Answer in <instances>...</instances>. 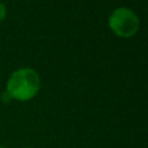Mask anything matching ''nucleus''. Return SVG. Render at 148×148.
Here are the masks:
<instances>
[{
	"mask_svg": "<svg viewBox=\"0 0 148 148\" xmlns=\"http://www.w3.org/2000/svg\"><path fill=\"white\" fill-rule=\"evenodd\" d=\"M40 88L39 74L31 68H20L14 70L7 81V92L10 99L27 101L38 94Z\"/></svg>",
	"mask_w": 148,
	"mask_h": 148,
	"instance_id": "1",
	"label": "nucleus"
},
{
	"mask_svg": "<svg viewBox=\"0 0 148 148\" xmlns=\"http://www.w3.org/2000/svg\"><path fill=\"white\" fill-rule=\"evenodd\" d=\"M110 30L120 38H131L139 30V18L134 10L126 7H120L112 12L108 18Z\"/></svg>",
	"mask_w": 148,
	"mask_h": 148,
	"instance_id": "2",
	"label": "nucleus"
},
{
	"mask_svg": "<svg viewBox=\"0 0 148 148\" xmlns=\"http://www.w3.org/2000/svg\"><path fill=\"white\" fill-rule=\"evenodd\" d=\"M5 17H7V8H5V5L3 4L1 1H0V22L4 21Z\"/></svg>",
	"mask_w": 148,
	"mask_h": 148,
	"instance_id": "3",
	"label": "nucleus"
},
{
	"mask_svg": "<svg viewBox=\"0 0 148 148\" xmlns=\"http://www.w3.org/2000/svg\"><path fill=\"white\" fill-rule=\"evenodd\" d=\"M1 99H4L5 100V103H9V100H10V96L7 94V92H4V95L1 96Z\"/></svg>",
	"mask_w": 148,
	"mask_h": 148,
	"instance_id": "4",
	"label": "nucleus"
},
{
	"mask_svg": "<svg viewBox=\"0 0 148 148\" xmlns=\"http://www.w3.org/2000/svg\"><path fill=\"white\" fill-rule=\"evenodd\" d=\"M0 148H7V147H3V146H0Z\"/></svg>",
	"mask_w": 148,
	"mask_h": 148,
	"instance_id": "5",
	"label": "nucleus"
},
{
	"mask_svg": "<svg viewBox=\"0 0 148 148\" xmlns=\"http://www.w3.org/2000/svg\"><path fill=\"white\" fill-rule=\"evenodd\" d=\"M25 148H30V147H25Z\"/></svg>",
	"mask_w": 148,
	"mask_h": 148,
	"instance_id": "6",
	"label": "nucleus"
}]
</instances>
